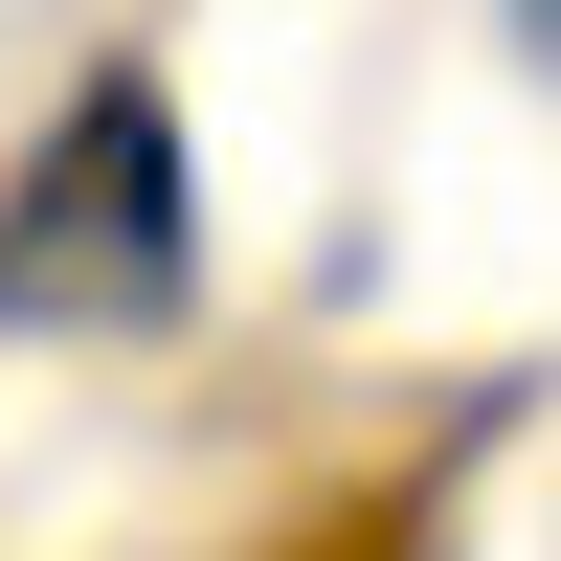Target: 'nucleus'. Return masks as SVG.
<instances>
[{"label":"nucleus","instance_id":"1","mask_svg":"<svg viewBox=\"0 0 561 561\" xmlns=\"http://www.w3.org/2000/svg\"><path fill=\"white\" fill-rule=\"evenodd\" d=\"M180 314H203V158L158 68H90L0 180V337H180Z\"/></svg>","mask_w":561,"mask_h":561},{"label":"nucleus","instance_id":"2","mask_svg":"<svg viewBox=\"0 0 561 561\" xmlns=\"http://www.w3.org/2000/svg\"><path fill=\"white\" fill-rule=\"evenodd\" d=\"M517 45H561V0H517Z\"/></svg>","mask_w":561,"mask_h":561}]
</instances>
